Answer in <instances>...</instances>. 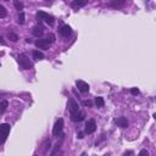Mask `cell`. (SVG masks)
<instances>
[{"mask_svg": "<svg viewBox=\"0 0 156 156\" xmlns=\"http://www.w3.org/2000/svg\"><path fill=\"white\" fill-rule=\"evenodd\" d=\"M13 5L15 7H16V10H18L21 12V10H23V4H22L21 1H17V0H15L13 1Z\"/></svg>", "mask_w": 156, "mask_h": 156, "instance_id": "ffe728a7", "label": "cell"}, {"mask_svg": "<svg viewBox=\"0 0 156 156\" xmlns=\"http://www.w3.org/2000/svg\"><path fill=\"white\" fill-rule=\"evenodd\" d=\"M10 124L9 123H3L0 124V145L5 143V140L7 139V136L10 133Z\"/></svg>", "mask_w": 156, "mask_h": 156, "instance_id": "277c9868", "label": "cell"}, {"mask_svg": "<svg viewBox=\"0 0 156 156\" xmlns=\"http://www.w3.org/2000/svg\"><path fill=\"white\" fill-rule=\"evenodd\" d=\"M7 16V10L3 5H0V18H5Z\"/></svg>", "mask_w": 156, "mask_h": 156, "instance_id": "d6986e66", "label": "cell"}, {"mask_svg": "<svg viewBox=\"0 0 156 156\" xmlns=\"http://www.w3.org/2000/svg\"><path fill=\"white\" fill-rule=\"evenodd\" d=\"M32 56H33L34 60H43L44 59V54L40 53V51H38V50H33Z\"/></svg>", "mask_w": 156, "mask_h": 156, "instance_id": "5bb4252c", "label": "cell"}, {"mask_svg": "<svg viewBox=\"0 0 156 156\" xmlns=\"http://www.w3.org/2000/svg\"><path fill=\"white\" fill-rule=\"evenodd\" d=\"M61 144H62V140H61V142H57V143H56L55 149L53 150V152H51V155H50V156H55V155L59 152V150H60V148H61Z\"/></svg>", "mask_w": 156, "mask_h": 156, "instance_id": "e0dca14e", "label": "cell"}, {"mask_svg": "<svg viewBox=\"0 0 156 156\" xmlns=\"http://www.w3.org/2000/svg\"><path fill=\"white\" fill-rule=\"evenodd\" d=\"M131 93H132L133 95H138V94H139V90H138L137 88H132V89H131Z\"/></svg>", "mask_w": 156, "mask_h": 156, "instance_id": "cb8c5ba5", "label": "cell"}, {"mask_svg": "<svg viewBox=\"0 0 156 156\" xmlns=\"http://www.w3.org/2000/svg\"><path fill=\"white\" fill-rule=\"evenodd\" d=\"M35 17H37V20H38V21H43V22H45L47 25H50V26L55 22L54 16H51V15H49V13H47V12H44V11L37 12Z\"/></svg>", "mask_w": 156, "mask_h": 156, "instance_id": "3957f363", "label": "cell"}, {"mask_svg": "<svg viewBox=\"0 0 156 156\" xmlns=\"http://www.w3.org/2000/svg\"><path fill=\"white\" fill-rule=\"evenodd\" d=\"M33 156H38V155H37V154H34V155H33Z\"/></svg>", "mask_w": 156, "mask_h": 156, "instance_id": "f546056e", "label": "cell"}, {"mask_svg": "<svg viewBox=\"0 0 156 156\" xmlns=\"http://www.w3.org/2000/svg\"><path fill=\"white\" fill-rule=\"evenodd\" d=\"M32 33H33L34 37H37V38H42L43 34H44V27L42 25H38V26L33 27Z\"/></svg>", "mask_w": 156, "mask_h": 156, "instance_id": "30bf717a", "label": "cell"}, {"mask_svg": "<svg viewBox=\"0 0 156 156\" xmlns=\"http://www.w3.org/2000/svg\"><path fill=\"white\" fill-rule=\"evenodd\" d=\"M0 44H3V45H5V42L3 40V37L0 35Z\"/></svg>", "mask_w": 156, "mask_h": 156, "instance_id": "4316f807", "label": "cell"}, {"mask_svg": "<svg viewBox=\"0 0 156 156\" xmlns=\"http://www.w3.org/2000/svg\"><path fill=\"white\" fill-rule=\"evenodd\" d=\"M87 5V1H82V0H73L71 3V6L73 9H79V7H83Z\"/></svg>", "mask_w": 156, "mask_h": 156, "instance_id": "4fadbf2b", "label": "cell"}, {"mask_svg": "<svg viewBox=\"0 0 156 156\" xmlns=\"http://www.w3.org/2000/svg\"><path fill=\"white\" fill-rule=\"evenodd\" d=\"M124 4H126L124 0H112V1H110V3L107 4V6H110V7H115V9H118V7L123 6Z\"/></svg>", "mask_w": 156, "mask_h": 156, "instance_id": "7c38bea8", "label": "cell"}, {"mask_svg": "<svg viewBox=\"0 0 156 156\" xmlns=\"http://www.w3.org/2000/svg\"><path fill=\"white\" fill-rule=\"evenodd\" d=\"M96 131V123L94 120H89L87 123H85V128H84V132L87 134H92Z\"/></svg>", "mask_w": 156, "mask_h": 156, "instance_id": "52a82bcc", "label": "cell"}, {"mask_svg": "<svg viewBox=\"0 0 156 156\" xmlns=\"http://www.w3.org/2000/svg\"><path fill=\"white\" fill-rule=\"evenodd\" d=\"M138 156H149V151H148L146 149H143V150H140Z\"/></svg>", "mask_w": 156, "mask_h": 156, "instance_id": "603a6c76", "label": "cell"}, {"mask_svg": "<svg viewBox=\"0 0 156 156\" xmlns=\"http://www.w3.org/2000/svg\"><path fill=\"white\" fill-rule=\"evenodd\" d=\"M17 22H18L20 25H23V23H25V13H23V11H21V12H20Z\"/></svg>", "mask_w": 156, "mask_h": 156, "instance_id": "7402d4cb", "label": "cell"}, {"mask_svg": "<svg viewBox=\"0 0 156 156\" xmlns=\"http://www.w3.org/2000/svg\"><path fill=\"white\" fill-rule=\"evenodd\" d=\"M7 38H9L11 42H17V40H18V35H17L16 33L10 32L9 34H7Z\"/></svg>", "mask_w": 156, "mask_h": 156, "instance_id": "ac0fdd59", "label": "cell"}, {"mask_svg": "<svg viewBox=\"0 0 156 156\" xmlns=\"http://www.w3.org/2000/svg\"><path fill=\"white\" fill-rule=\"evenodd\" d=\"M95 105H96V107H102L105 105V101H104V99L101 96H98V98L95 99Z\"/></svg>", "mask_w": 156, "mask_h": 156, "instance_id": "2e32d148", "label": "cell"}, {"mask_svg": "<svg viewBox=\"0 0 156 156\" xmlns=\"http://www.w3.org/2000/svg\"><path fill=\"white\" fill-rule=\"evenodd\" d=\"M59 33H60V35H62L64 38H68V37L71 35V33H72V29L68 25H65L59 29Z\"/></svg>", "mask_w": 156, "mask_h": 156, "instance_id": "ba28073f", "label": "cell"}, {"mask_svg": "<svg viewBox=\"0 0 156 156\" xmlns=\"http://www.w3.org/2000/svg\"><path fill=\"white\" fill-rule=\"evenodd\" d=\"M68 109H70V114H71V120L73 122H80L84 120L85 114L79 109L78 102L75 99H70L68 101Z\"/></svg>", "mask_w": 156, "mask_h": 156, "instance_id": "6da1fadb", "label": "cell"}, {"mask_svg": "<svg viewBox=\"0 0 156 156\" xmlns=\"http://www.w3.org/2000/svg\"><path fill=\"white\" fill-rule=\"evenodd\" d=\"M83 104H84V105H85V106H92V105H93V102H92L90 100H88V101H84Z\"/></svg>", "mask_w": 156, "mask_h": 156, "instance_id": "484cf974", "label": "cell"}, {"mask_svg": "<svg viewBox=\"0 0 156 156\" xmlns=\"http://www.w3.org/2000/svg\"><path fill=\"white\" fill-rule=\"evenodd\" d=\"M82 156H85V154H84V152H83V154H82Z\"/></svg>", "mask_w": 156, "mask_h": 156, "instance_id": "f1b7e54d", "label": "cell"}, {"mask_svg": "<svg viewBox=\"0 0 156 156\" xmlns=\"http://www.w3.org/2000/svg\"><path fill=\"white\" fill-rule=\"evenodd\" d=\"M54 38H55L54 34H49L47 39H39V40H37L35 42V47L39 48V49H43V50H48L49 47H50V44L55 40Z\"/></svg>", "mask_w": 156, "mask_h": 156, "instance_id": "7a4b0ae2", "label": "cell"}, {"mask_svg": "<svg viewBox=\"0 0 156 156\" xmlns=\"http://www.w3.org/2000/svg\"><path fill=\"white\" fill-rule=\"evenodd\" d=\"M62 129H64V120L59 118L55 122L54 127H53V136L54 137H61L62 136Z\"/></svg>", "mask_w": 156, "mask_h": 156, "instance_id": "8992f818", "label": "cell"}, {"mask_svg": "<svg viewBox=\"0 0 156 156\" xmlns=\"http://www.w3.org/2000/svg\"><path fill=\"white\" fill-rule=\"evenodd\" d=\"M18 64L21 66V68H23V70H31V68H33V64L29 61V59L25 54H20L18 55Z\"/></svg>", "mask_w": 156, "mask_h": 156, "instance_id": "5b68a950", "label": "cell"}, {"mask_svg": "<svg viewBox=\"0 0 156 156\" xmlns=\"http://www.w3.org/2000/svg\"><path fill=\"white\" fill-rule=\"evenodd\" d=\"M123 156H134V152H133L132 150H128V151H126Z\"/></svg>", "mask_w": 156, "mask_h": 156, "instance_id": "d4e9b609", "label": "cell"}, {"mask_svg": "<svg viewBox=\"0 0 156 156\" xmlns=\"http://www.w3.org/2000/svg\"><path fill=\"white\" fill-rule=\"evenodd\" d=\"M51 145V143H50V140L48 139V140H45V143H44V154H47L48 152V150H50V146Z\"/></svg>", "mask_w": 156, "mask_h": 156, "instance_id": "44dd1931", "label": "cell"}, {"mask_svg": "<svg viewBox=\"0 0 156 156\" xmlns=\"http://www.w3.org/2000/svg\"><path fill=\"white\" fill-rule=\"evenodd\" d=\"M78 138H79V139L83 138V133H80V132H79V133H78Z\"/></svg>", "mask_w": 156, "mask_h": 156, "instance_id": "83f0119b", "label": "cell"}, {"mask_svg": "<svg viewBox=\"0 0 156 156\" xmlns=\"http://www.w3.org/2000/svg\"><path fill=\"white\" fill-rule=\"evenodd\" d=\"M115 122H116V124L118 126V127H121V128H127L128 127V121H127L126 117H118Z\"/></svg>", "mask_w": 156, "mask_h": 156, "instance_id": "8fae6325", "label": "cell"}, {"mask_svg": "<svg viewBox=\"0 0 156 156\" xmlns=\"http://www.w3.org/2000/svg\"><path fill=\"white\" fill-rule=\"evenodd\" d=\"M7 106H9V102H7L6 100L0 101V115H3V114L5 112L6 109H7Z\"/></svg>", "mask_w": 156, "mask_h": 156, "instance_id": "9a60e30c", "label": "cell"}, {"mask_svg": "<svg viewBox=\"0 0 156 156\" xmlns=\"http://www.w3.org/2000/svg\"><path fill=\"white\" fill-rule=\"evenodd\" d=\"M76 85L78 88V90L82 93H88L89 92V84L84 80H77L76 82Z\"/></svg>", "mask_w": 156, "mask_h": 156, "instance_id": "9c48e42d", "label": "cell"}]
</instances>
